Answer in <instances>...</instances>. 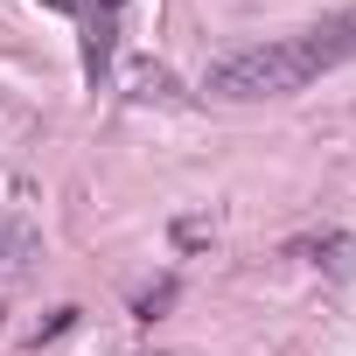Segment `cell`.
Wrapping results in <instances>:
<instances>
[{
    "label": "cell",
    "instance_id": "5b68a950",
    "mask_svg": "<svg viewBox=\"0 0 356 356\" xmlns=\"http://www.w3.org/2000/svg\"><path fill=\"white\" fill-rule=\"evenodd\" d=\"M133 91H140V98H175V77H168L161 63H147V70H133Z\"/></svg>",
    "mask_w": 356,
    "mask_h": 356
},
{
    "label": "cell",
    "instance_id": "6da1fadb",
    "mask_svg": "<svg viewBox=\"0 0 356 356\" xmlns=\"http://www.w3.org/2000/svg\"><path fill=\"white\" fill-rule=\"evenodd\" d=\"M356 56V22L335 15V22H314L300 35H280V42H252V49H231L210 63L203 91L224 98V105H259V98H293L300 84H314L321 70L349 63Z\"/></svg>",
    "mask_w": 356,
    "mask_h": 356
},
{
    "label": "cell",
    "instance_id": "52a82bcc",
    "mask_svg": "<svg viewBox=\"0 0 356 356\" xmlns=\"http://www.w3.org/2000/svg\"><path fill=\"white\" fill-rule=\"evenodd\" d=\"M175 245H182V252L210 245V224H203V217H182V224H175Z\"/></svg>",
    "mask_w": 356,
    "mask_h": 356
},
{
    "label": "cell",
    "instance_id": "3957f363",
    "mask_svg": "<svg viewBox=\"0 0 356 356\" xmlns=\"http://www.w3.org/2000/svg\"><path fill=\"white\" fill-rule=\"evenodd\" d=\"M35 259H42L35 224H29V217H15V210H0V286H8V280H22Z\"/></svg>",
    "mask_w": 356,
    "mask_h": 356
},
{
    "label": "cell",
    "instance_id": "7a4b0ae2",
    "mask_svg": "<svg viewBox=\"0 0 356 356\" xmlns=\"http://www.w3.org/2000/svg\"><path fill=\"white\" fill-rule=\"evenodd\" d=\"M56 8L77 15V35H84V84H105L112 49H119V8H126V0H56Z\"/></svg>",
    "mask_w": 356,
    "mask_h": 356
},
{
    "label": "cell",
    "instance_id": "8992f818",
    "mask_svg": "<svg viewBox=\"0 0 356 356\" xmlns=\"http://www.w3.org/2000/svg\"><path fill=\"white\" fill-rule=\"evenodd\" d=\"M70 328H77V307H56V314H49V321H42V328H35L29 342L42 349V342H56V335H70Z\"/></svg>",
    "mask_w": 356,
    "mask_h": 356
},
{
    "label": "cell",
    "instance_id": "277c9868",
    "mask_svg": "<svg viewBox=\"0 0 356 356\" xmlns=\"http://www.w3.org/2000/svg\"><path fill=\"white\" fill-rule=\"evenodd\" d=\"M175 293H182V286H175V273H161L154 286H140V293H133V314H140V321H161V314L175 307Z\"/></svg>",
    "mask_w": 356,
    "mask_h": 356
}]
</instances>
